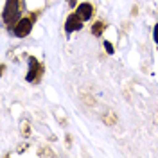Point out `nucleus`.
Wrapping results in <instances>:
<instances>
[{"instance_id":"obj_1","label":"nucleus","mask_w":158,"mask_h":158,"mask_svg":"<svg viewBox=\"0 0 158 158\" xmlns=\"http://www.w3.org/2000/svg\"><path fill=\"white\" fill-rule=\"evenodd\" d=\"M16 16H18V0H7L6 9H4V22L11 23Z\"/></svg>"},{"instance_id":"obj_2","label":"nucleus","mask_w":158,"mask_h":158,"mask_svg":"<svg viewBox=\"0 0 158 158\" xmlns=\"http://www.w3.org/2000/svg\"><path fill=\"white\" fill-rule=\"evenodd\" d=\"M32 29V20L31 18H22L16 23V27H15V34L18 36V38H23V36H27Z\"/></svg>"},{"instance_id":"obj_3","label":"nucleus","mask_w":158,"mask_h":158,"mask_svg":"<svg viewBox=\"0 0 158 158\" xmlns=\"http://www.w3.org/2000/svg\"><path fill=\"white\" fill-rule=\"evenodd\" d=\"M81 25H83V20L77 16V13L76 15H70L69 20H67V23H65V29L72 32V31H79L81 29Z\"/></svg>"},{"instance_id":"obj_4","label":"nucleus","mask_w":158,"mask_h":158,"mask_svg":"<svg viewBox=\"0 0 158 158\" xmlns=\"http://www.w3.org/2000/svg\"><path fill=\"white\" fill-rule=\"evenodd\" d=\"M29 63H31V70H29V74H27V81H34V79H36V76H38V74H41V65H40L34 58H31Z\"/></svg>"},{"instance_id":"obj_5","label":"nucleus","mask_w":158,"mask_h":158,"mask_svg":"<svg viewBox=\"0 0 158 158\" xmlns=\"http://www.w3.org/2000/svg\"><path fill=\"white\" fill-rule=\"evenodd\" d=\"M77 16L81 20H90V18H92V6L86 4V2H85V4H81V6L77 7Z\"/></svg>"},{"instance_id":"obj_6","label":"nucleus","mask_w":158,"mask_h":158,"mask_svg":"<svg viewBox=\"0 0 158 158\" xmlns=\"http://www.w3.org/2000/svg\"><path fill=\"white\" fill-rule=\"evenodd\" d=\"M102 29H104V23H101V22H97V23H95V25H94V34H95V36H99V34H102Z\"/></svg>"},{"instance_id":"obj_7","label":"nucleus","mask_w":158,"mask_h":158,"mask_svg":"<svg viewBox=\"0 0 158 158\" xmlns=\"http://www.w3.org/2000/svg\"><path fill=\"white\" fill-rule=\"evenodd\" d=\"M104 47H106V52H108V54L113 52V47H111V43H110V41H104Z\"/></svg>"},{"instance_id":"obj_8","label":"nucleus","mask_w":158,"mask_h":158,"mask_svg":"<svg viewBox=\"0 0 158 158\" xmlns=\"http://www.w3.org/2000/svg\"><path fill=\"white\" fill-rule=\"evenodd\" d=\"M155 41H156V43H158V25H156V27H155Z\"/></svg>"}]
</instances>
